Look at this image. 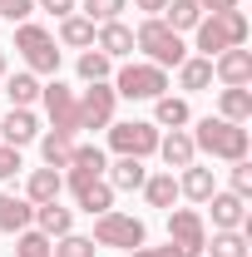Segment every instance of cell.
Returning <instances> with one entry per match:
<instances>
[{
    "instance_id": "cell-1",
    "label": "cell",
    "mask_w": 252,
    "mask_h": 257,
    "mask_svg": "<svg viewBox=\"0 0 252 257\" xmlns=\"http://www.w3.org/2000/svg\"><path fill=\"white\" fill-rule=\"evenodd\" d=\"M193 149H203V154H213V159H247V128L232 124V119H203L198 134H193Z\"/></svg>"
},
{
    "instance_id": "cell-2",
    "label": "cell",
    "mask_w": 252,
    "mask_h": 257,
    "mask_svg": "<svg viewBox=\"0 0 252 257\" xmlns=\"http://www.w3.org/2000/svg\"><path fill=\"white\" fill-rule=\"evenodd\" d=\"M247 40V15L242 10H218L213 20H198V50L213 60L222 50H237Z\"/></svg>"
},
{
    "instance_id": "cell-3",
    "label": "cell",
    "mask_w": 252,
    "mask_h": 257,
    "mask_svg": "<svg viewBox=\"0 0 252 257\" xmlns=\"http://www.w3.org/2000/svg\"><path fill=\"white\" fill-rule=\"evenodd\" d=\"M134 45H139V50H144L158 69H168V64H183V60H188V55H183L178 30H168L163 20H144V25H139V35H134Z\"/></svg>"
},
{
    "instance_id": "cell-4",
    "label": "cell",
    "mask_w": 252,
    "mask_h": 257,
    "mask_svg": "<svg viewBox=\"0 0 252 257\" xmlns=\"http://www.w3.org/2000/svg\"><path fill=\"white\" fill-rule=\"evenodd\" d=\"M15 50H20L25 64L40 69V74H55V69H60V50H55L50 30H40V25H20V30H15Z\"/></svg>"
},
{
    "instance_id": "cell-5",
    "label": "cell",
    "mask_w": 252,
    "mask_h": 257,
    "mask_svg": "<svg viewBox=\"0 0 252 257\" xmlns=\"http://www.w3.org/2000/svg\"><path fill=\"white\" fill-rule=\"evenodd\" d=\"M94 242L104 247H144V223L139 218H129V213H99L94 218Z\"/></svg>"
},
{
    "instance_id": "cell-6",
    "label": "cell",
    "mask_w": 252,
    "mask_h": 257,
    "mask_svg": "<svg viewBox=\"0 0 252 257\" xmlns=\"http://www.w3.org/2000/svg\"><path fill=\"white\" fill-rule=\"evenodd\" d=\"M168 89V74L158 64H124L119 69V89L114 94H129V99H163Z\"/></svg>"
},
{
    "instance_id": "cell-7",
    "label": "cell",
    "mask_w": 252,
    "mask_h": 257,
    "mask_svg": "<svg viewBox=\"0 0 252 257\" xmlns=\"http://www.w3.org/2000/svg\"><path fill=\"white\" fill-rule=\"evenodd\" d=\"M109 144H114L124 159H149V154H158V128L129 119V124H114V128H109Z\"/></svg>"
},
{
    "instance_id": "cell-8",
    "label": "cell",
    "mask_w": 252,
    "mask_h": 257,
    "mask_svg": "<svg viewBox=\"0 0 252 257\" xmlns=\"http://www.w3.org/2000/svg\"><path fill=\"white\" fill-rule=\"evenodd\" d=\"M168 242H173V247H183V257H203V247H208L203 218H198L193 208H178V213L168 218Z\"/></svg>"
},
{
    "instance_id": "cell-9",
    "label": "cell",
    "mask_w": 252,
    "mask_h": 257,
    "mask_svg": "<svg viewBox=\"0 0 252 257\" xmlns=\"http://www.w3.org/2000/svg\"><path fill=\"white\" fill-rule=\"evenodd\" d=\"M40 94H45V109H50V124L60 128V134H69V139H74V128H79V99L69 94L60 79H55V84H45Z\"/></svg>"
},
{
    "instance_id": "cell-10",
    "label": "cell",
    "mask_w": 252,
    "mask_h": 257,
    "mask_svg": "<svg viewBox=\"0 0 252 257\" xmlns=\"http://www.w3.org/2000/svg\"><path fill=\"white\" fill-rule=\"evenodd\" d=\"M109 119H114V89L99 79L94 89H84V99H79V128H109Z\"/></svg>"
},
{
    "instance_id": "cell-11",
    "label": "cell",
    "mask_w": 252,
    "mask_h": 257,
    "mask_svg": "<svg viewBox=\"0 0 252 257\" xmlns=\"http://www.w3.org/2000/svg\"><path fill=\"white\" fill-rule=\"evenodd\" d=\"M69 188H74V198H79V208H84V213H109V203H114V188H109L104 178L69 173Z\"/></svg>"
},
{
    "instance_id": "cell-12",
    "label": "cell",
    "mask_w": 252,
    "mask_h": 257,
    "mask_svg": "<svg viewBox=\"0 0 252 257\" xmlns=\"http://www.w3.org/2000/svg\"><path fill=\"white\" fill-rule=\"evenodd\" d=\"M213 74H218L222 84H247L252 79V55L237 45V50H222L218 64H213Z\"/></svg>"
},
{
    "instance_id": "cell-13",
    "label": "cell",
    "mask_w": 252,
    "mask_h": 257,
    "mask_svg": "<svg viewBox=\"0 0 252 257\" xmlns=\"http://www.w3.org/2000/svg\"><path fill=\"white\" fill-rule=\"evenodd\" d=\"M0 134H5V144H10V149H25L35 134H40V124H35L30 109H10V114H5V124H0Z\"/></svg>"
},
{
    "instance_id": "cell-14",
    "label": "cell",
    "mask_w": 252,
    "mask_h": 257,
    "mask_svg": "<svg viewBox=\"0 0 252 257\" xmlns=\"http://www.w3.org/2000/svg\"><path fill=\"white\" fill-rule=\"evenodd\" d=\"M35 218V208L25 198H15V193H0V232H25Z\"/></svg>"
},
{
    "instance_id": "cell-15",
    "label": "cell",
    "mask_w": 252,
    "mask_h": 257,
    "mask_svg": "<svg viewBox=\"0 0 252 257\" xmlns=\"http://www.w3.org/2000/svg\"><path fill=\"white\" fill-rule=\"evenodd\" d=\"M158 154H163V163H168V168H188L193 154H198V149H193V134L173 128L168 139H158Z\"/></svg>"
},
{
    "instance_id": "cell-16",
    "label": "cell",
    "mask_w": 252,
    "mask_h": 257,
    "mask_svg": "<svg viewBox=\"0 0 252 257\" xmlns=\"http://www.w3.org/2000/svg\"><path fill=\"white\" fill-rule=\"evenodd\" d=\"M109 163H104V149L99 144H74V154H69V173H84V178H99Z\"/></svg>"
},
{
    "instance_id": "cell-17",
    "label": "cell",
    "mask_w": 252,
    "mask_h": 257,
    "mask_svg": "<svg viewBox=\"0 0 252 257\" xmlns=\"http://www.w3.org/2000/svg\"><path fill=\"white\" fill-rule=\"evenodd\" d=\"M64 188V178L55 173V168H35L30 173V183H25V193H30V203H55Z\"/></svg>"
},
{
    "instance_id": "cell-18",
    "label": "cell",
    "mask_w": 252,
    "mask_h": 257,
    "mask_svg": "<svg viewBox=\"0 0 252 257\" xmlns=\"http://www.w3.org/2000/svg\"><path fill=\"white\" fill-rule=\"evenodd\" d=\"M208 203H213V223H218V232H227V227L242 223V198H237V193H213Z\"/></svg>"
},
{
    "instance_id": "cell-19",
    "label": "cell",
    "mask_w": 252,
    "mask_h": 257,
    "mask_svg": "<svg viewBox=\"0 0 252 257\" xmlns=\"http://www.w3.org/2000/svg\"><path fill=\"white\" fill-rule=\"evenodd\" d=\"M129 50H134V30L119 25V20H109V25L99 30V55H109V60H114V55H129Z\"/></svg>"
},
{
    "instance_id": "cell-20",
    "label": "cell",
    "mask_w": 252,
    "mask_h": 257,
    "mask_svg": "<svg viewBox=\"0 0 252 257\" xmlns=\"http://www.w3.org/2000/svg\"><path fill=\"white\" fill-rule=\"evenodd\" d=\"M203 20V5L198 0H173V5H163V25L168 30H193Z\"/></svg>"
},
{
    "instance_id": "cell-21",
    "label": "cell",
    "mask_w": 252,
    "mask_h": 257,
    "mask_svg": "<svg viewBox=\"0 0 252 257\" xmlns=\"http://www.w3.org/2000/svg\"><path fill=\"white\" fill-rule=\"evenodd\" d=\"M222 119H232V124L252 119V94H247V84H227V89H222Z\"/></svg>"
},
{
    "instance_id": "cell-22",
    "label": "cell",
    "mask_w": 252,
    "mask_h": 257,
    "mask_svg": "<svg viewBox=\"0 0 252 257\" xmlns=\"http://www.w3.org/2000/svg\"><path fill=\"white\" fill-rule=\"evenodd\" d=\"M144 178H149V173H144V163L139 159H119V163H109V188H144Z\"/></svg>"
},
{
    "instance_id": "cell-23",
    "label": "cell",
    "mask_w": 252,
    "mask_h": 257,
    "mask_svg": "<svg viewBox=\"0 0 252 257\" xmlns=\"http://www.w3.org/2000/svg\"><path fill=\"white\" fill-rule=\"evenodd\" d=\"M178 193H188L193 203H208V198H213V168H198V163H188V173H183Z\"/></svg>"
},
{
    "instance_id": "cell-24",
    "label": "cell",
    "mask_w": 252,
    "mask_h": 257,
    "mask_svg": "<svg viewBox=\"0 0 252 257\" xmlns=\"http://www.w3.org/2000/svg\"><path fill=\"white\" fill-rule=\"evenodd\" d=\"M40 149H45V163H50V168H69V154H74V139L55 128V134H45V139H40Z\"/></svg>"
},
{
    "instance_id": "cell-25",
    "label": "cell",
    "mask_w": 252,
    "mask_h": 257,
    "mask_svg": "<svg viewBox=\"0 0 252 257\" xmlns=\"http://www.w3.org/2000/svg\"><path fill=\"white\" fill-rule=\"evenodd\" d=\"M35 218H40V232H45V237H64L69 223H74V218H69V208H55V203H40V208H35Z\"/></svg>"
},
{
    "instance_id": "cell-26",
    "label": "cell",
    "mask_w": 252,
    "mask_h": 257,
    "mask_svg": "<svg viewBox=\"0 0 252 257\" xmlns=\"http://www.w3.org/2000/svg\"><path fill=\"white\" fill-rule=\"evenodd\" d=\"M178 84L183 89H208L213 84V60H183L178 64Z\"/></svg>"
},
{
    "instance_id": "cell-27",
    "label": "cell",
    "mask_w": 252,
    "mask_h": 257,
    "mask_svg": "<svg viewBox=\"0 0 252 257\" xmlns=\"http://www.w3.org/2000/svg\"><path fill=\"white\" fill-rule=\"evenodd\" d=\"M144 193H149V203H154V208H173L178 183H173V173H154V178H144Z\"/></svg>"
},
{
    "instance_id": "cell-28",
    "label": "cell",
    "mask_w": 252,
    "mask_h": 257,
    "mask_svg": "<svg viewBox=\"0 0 252 257\" xmlns=\"http://www.w3.org/2000/svg\"><path fill=\"white\" fill-rule=\"evenodd\" d=\"M60 40H64V45H94V20H84V15H64Z\"/></svg>"
},
{
    "instance_id": "cell-29",
    "label": "cell",
    "mask_w": 252,
    "mask_h": 257,
    "mask_svg": "<svg viewBox=\"0 0 252 257\" xmlns=\"http://www.w3.org/2000/svg\"><path fill=\"white\" fill-rule=\"evenodd\" d=\"M35 99H40L35 74H15V79H10V109H30Z\"/></svg>"
},
{
    "instance_id": "cell-30",
    "label": "cell",
    "mask_w": 252,
    "mask_h": 257,
    "mask_svg": "<svg viewBox=\"0 0 252 257\" xmlns=\"http://www.w3.org/2000/svg\"><path fill=\"white\" fill-rule=\"evenodd\" d=\"M213 257H247V237L237 232V227H227L213 237Z\"/></svg>"
},
{
    "instance_id": "cell-31",
    "label": "cell",
    "mask_w": 252,
    "mask_h": 257,
    "mask_svg": "<svg viewBox=\"0 0 252 257\" xmlns=\"http://www.w3.org/2000/svg\"><path fill=\"white\" fill-rule=\"evenodd\" d=\"M55 257H94V237H74V232H64L60 247H50Z\"/></svg>"
},
{
    "instance_id": "cell-32",
    "label": "cell",
    "mask_w": 252,
    "mask_h": 257,
    "mask_svg": "<svg viewBox=\"0 0 252 257\" xmlns=\"http://www.w3.org/2000/svg\"><path fill=\"white\" fill-rule=\"evenodd\" d=\"M15 257H55V252H50V237H45V232H20Z\"/></svg>"
},
{
    "instance_id": "cell-33",
    "label": "cell",
    "mask_w": 252,
    "mask_h": 257,
    "mask_svg": "<svg viewBox=\"0 0 252 257\" xmlns=\"http://www.w3.org/2000/svg\"><path fill=\"white\" fill-rule=\"evenodd\" d=\"M119 10H124V0H84V20H99V25L119 20Z\"/></svg>"
},
{
    "instance_id": "cell-34",
    "label": "cell",
    "mask_w": 252,
    "mask_h": 257,
    "mask_svg": "<svg viewBox=\"0 0 252 257\" xmlns=\"http://www.w3.org/2000/svg\"><path fill=\"white\" fill-rule=\"evenodd\" d=\"M158 124H168V128L188 124V104L183 99H158Z\"/></svg>"
},
{
    "instance_id": "cell-35",
    "label": "cell",
    "mask_w": 252,
    "mask_h": 257,
    "mask_svg": "<svg viewBox=\"0 0 252 257\" xmlns=\"http://www.w3.org/2000/svg\"><path fill=\"white\" fill-rule=\"evenodd\" d=\"M79 74H84L89 84H99V79L109 74V55H99V50H89V55H79Z\"/></svg>"
},
{
    "instance_id": "cell-36",
    "label": "cell",
    "mask_w": 252,
    "mask_h": 257,
    "mask_svg": "<svg viewBox=\"0 0 252 257\" xmlns=\"http://www.w3.org/2000/svg\"><path fill=\"white\" fill-rule=\"evenodd\" d=\"M232 193H237V198L252 193V163L247 159H237V168H232Z\"/></svg>"
},
{
    "instance_id": "cell-37",
    "label": "cell",
    "mask_w": 252,
    "mask_h": 257,
    "mask_svg": "<svg viewBox=\"0 0 252 257\" xmlns=\"http://www.w3.org/2000/svg\"><path fill=\"white\" fill-rule=\"evenodd\" d=\"M15 173H20V149L5 144V149H0V178H15Z\"/></svg>"
},
{
    "instance_id": "cell-38",
    "label": "cell",
    "mask_w": 252,
    "mask_h": 257,
    "mask_svg": "<svg viewBox=\"0 0 252 257\" xmlns=\"http://www.w3.org/2000/svg\"><path fill=\"white\" fill-rule=\"evenodd\" d=\"M0 15L5 20H25L30 15V0H0Z\"/></svg>"
},
{
    "instance_id": "cell-39",
    "label": "cell",
    "mask_w": 252,
    "mask_h": 257,
    "mask_svg": "<svg viewBox=\"0 0 252 257\" xmlns=\"http://www.w3.org/2000/svg\"><path fill=\"white\" fill-rule=\"evenodd\" d=\"M134 257H183V247H173V242L168 247H134Z\"/></svg>"
},
{
    "instance_id": "cell-40",
    "label": "cell",
    "mask_w": 252,
    "mask_h": 257,
    "mask_svg": "<svg viewBox=\"0 0 252 257\" xmlns=\"http://www.w3.org/2000/svg\"><path fill=\"white\" fill-rule=\"evenodd\" d=\"M198 5H203V10H213V15H218V10H237V0H198Z\"/></svg>"
},
{
    "instance_id": "cell-41",
    "label": "cell",
    "mask_w": 252,
    "mask_h": 257,
    "mask_svg": "<svg viewBox=\"0 0 252 257\" xmlns=\"http://www.w3.org/2000/svg\"><path fill=\"white\" fill-rule=\"evenodd\" d=\"M40 5H45V10H55V15H69V10H74V0H40Z\"/></svg>"
},
{
    "instance_id": "cell-42",
    "label": "cell",
    "mask_w": 252,
    "mask_h": 257,
    "mask_svg": "<svg viewBox=\"0 0 252 257\" xmlns=\"http://www.w3.org/2000/svg\"><path fill=\"white\" fill-rule=\"evenodd\" d=\"M163 5H168V0H139V10H149V15H158Z\"/></svg>"
},
{
    "instance_id": "cell-43",
    "label": "cell",
    "mask_w": 252,
    "mask_h": 257,
    "mask_svg": "<svg viewBox=\"0 0 252 257\" xmlns=\"http://www.w3.org/2000/svg\"><path fill=\"white\" fill-rule=\"evenodd\" d=\"M0 74H5V50H0Z\"/></svg>"
}]
</instances>
